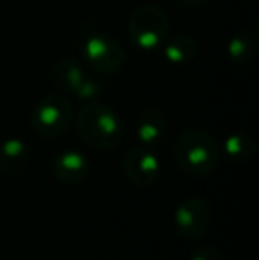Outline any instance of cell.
I'll return each instance as SVG.
<instances>
[{"label":"cell","mask_w":259,"mask_h":260,"mask_svg":"<svg viewBox=\"0 0 259 260\" xmlns=\"http://www.w3.org/2000/svg\"><path fill=\"white\" fill-rule=\"evenodd\" d=\"M76 129L83 142L96 151H112L123 140V122L108 105L91 101L78 112Z\"/></svg>","instance_id":"6da1fadb"},{"label":"cell","mask_w":259,"mask_h":260,"mask_svg":"<svg viewBox=\"0 0 259 260\" xmlns=\"http://www.w3.org/2000/svg\"><path fill=\"white\" fill-rule=\"evenodd\" d=\"M174 159L183 174L190 177H203L217 168L220 152L217 142L206 131L187 129L176 140Z\"/></svg>","instance_id":"7a4b0ae2"},{"label":"cell","mask_w":259,"mask_h":260,"mask_svg":"<svg viewBox=\"0 0 259 260\" xmlns=\"http://www.w3.org/2000/svg\"><path fill=\"white\" fill-rule=\"evenodd\" d=\"M169 32V18L165 11L155 4L140 6L128 21L130 39L142 50H155L163 45Z\"/></svg>","instance_id":"3957f363"},{"label":"cell","mask_w":259,"mask_h":260,"mask_svg":"<svg viewBox=\"0 0 259 260\" xmlns=\"http://www.w3.org/2000/svg\"><path fill=\"white\" fill-rule=\"evenodd\" d=\"M71 122L73 106L66 98L57 94L43 98L32 110L31 124L39 137H59L71 126Z\"/></svg>","instance_id":"277c9868"},{"label":"cell","mask_w":259,"mask_h":260,"mask_svg":"<svg viewBox=\"0 0 259 260\" xmlns=\"http://www.w3.org/2000/svg\"><path fill=\"white\" fill-rule=\"evenodd\" d=\"M83 57L91 69L103 75H116L125 64L121 45L105 32H91L83 43Z\"/></svg>","instance_id":"5b68a950"},{"label":"cell","mask_w":259,"mask_h":260,"mask_svg":"<svg viewBox=\"0 0 259 260\" xmlns=\"http://www.w3.org/2000/svg\"><path fill=\"white\" fill-rule=\"evenodd\" d=\"M211 223V207L203 197H188L174 212V225L180 236L195 239L203 236Z\"/></svg>","instance_id":"8992f818"},{"label":"cell","mask_w":259,"mask_h":260,"mask_svg":"<svg viewBox=\"0 0 259 260\" xmlns=\"http://www.w3.org/2000/svg\"><path fill=\"white\" fill-rule=\"evenodd\" d=\"M123 172H125V177L133 186H137V188H149L160 177V161L146 147H137L125 156V159H123Z\"/></svg>","instance_id":"52a82bcc"},{"label":"cell","mask_w":259,"mask_h":260,"mask_svg":"<svg viewBox=\"0 0 259 260\" xmlns=\"http://www.w3.org/2000/svg\"><path fill=\"white\" fill-rule=\"evenodd\" d=\"M53 80L66 92L78 96L80 100H93L100 94V87L91 78H87L83 69L73 58H63L53 69Z\"/></svg>","instance_id":"ba28073f"},{"label":"cell","mask_w":259,"mask_h":260,"mask_svg":"<svg viewBox=\"0 0 259 260\" xmlns=\"http://www.w3.org/2000/svg\"><path fill=\"white\" fill-rule=\"evenodd\" d=\"M89 174V161L78 151H63L53 159V175L63 184H80Z\"/></svg>","instance_id":"9c48e42d"},{"label":"cell","mask_w":259,"mask_h":260,"mask_svg":"<svg viewBox=\"0 0 259 260\" xmlns=\"http://www.w3.org/2000/svg\"><path fill=\"white\" fill-rule=\"evenodd\" d=\"M167 120L162 112L149 108L140 113L137 120V138L144 145H155L165 137Z\"/></svg>","instance_id":"30bf717a"},{"label":"cell","mask_w":259,"mask_h":260,"mask_svg":"<svg viewBox=\"0 0 259 260\" xmlns=\"http://www.w3.org/2000/svg\"><path fill=\"white\" fill-rule=\"evenodd\" d=\"M28 161V147L20 138H9L0 144V172L18 174Z\"/></svg>","instance_id":"8fae6325"},{"label":"cell","mask_w":259,"mask_h":260,"mask_svg":"<svg viewBox=\"0 0 259 260\" xmlns=\"http://www.w3.org/2000/svg\"><path fill=\"white\" fill-rule=\"evenodd\" d=\"M163 55L169 62L172 64H183V62H190L197 55V43L194 38L187 34H180L169 41L163 48Z\"/></svg>","instance_id":"7c38bea8"},{"label":"cell","mask_w":259,"mask_h":260,"mask_svg":"<svg viewBox=\"0 0 259 260\" xmlns=\"http://www.w3.org/2000/svg\"><path fill=\"white\" fill-rule=\"evenodd\" d=\"M256 151V140L247 133L229 135L224 142V152L233 161H245Z\"/></svg>","instance_id":"4fadbf2b"},{"label":"cell","mask_w":259,"mask_h":260,"mask_svg":"<svg viewBox=\"0 0 259 260\" xmlns=\"http://www.w3.org/2000/svg\"><path fill=\"white\" fill-rule=\"evenodd\" d=\"M229 57L236 64H247L256 55V39L249 32H240L229 41L227 46Z\"/></svg>","instance_id":"5bb4252c"},{"label":"cell","mask_w":259,"mask_h":260,"mask_svg":"<svg viewBox=\"0 0 259 260\" xmlns=\"http://www.w3.org/2000/svg\"><path fill=\"white\" fill-rule=\"evenodd\" d=\"M190 260H227L225 255L222 253L218 248H213V246H203L199 250H195L192 253Z\"/></svg>","instance_id":"9a60e30c"},{"label":"cell","mask_w":259,"mask_h":260,"mask_svg":"<svg viewBox=\"0 0 259 260\" xmlns=\"http://www.w3.org/2000/svg\"><path fill=\"white\" fill-rule=\"evenodd\" d=\"M181 2L188 7H204L210 0H181Z\"/></svg>","instance_id":"2e32d148"},{"label":"cell","mask_w":259,"mask_h":260,"mask_svg":"<svg viewBox=\"0 0 259 260\" xmlns=\"http://www.w3.org/2000/svg\"><path fill=\"white\" fill-rule=\"evenodd\" d=\"M0 241H2V237H0Z\"/></svg>","instance_id":"e0dca14e"}]
</instances>
